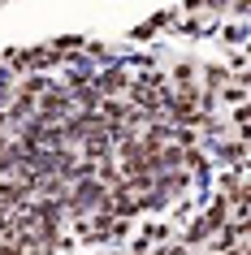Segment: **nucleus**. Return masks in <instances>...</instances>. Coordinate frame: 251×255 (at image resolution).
Returning a JSON list of instances; mask_svg holds the SVG:
<instances>
[{"label": "nucleus", "instance_id": "1", "mask_svg": "<svg viewBox=\"0 0 251 255\" xmlns=\"http://www.w3.org/2000/svg\"><path fill=\"white\" fill-rule=\"evenodd\" d=\"M56 61H65V56L56 52L52 43H43V48H30V52H26V65L30 69H48V65H56Z\"/></svg>", "mask_w": 251, "mask_h": 255}, {"label": "nucleus", "instance_id": "2", "mask_svg": "<svg viewBox=\"0 0 251 255\" xmlns=\"http://www.w3.org/2000/svg\"><path fill=\"white\" fill-rule=\"evenodd\" d=\"M43 91H48V82H43V78H26L22 87H17V95H22V100H39Z\"/></svg>", "mask_w": 251, "mask_h": 255}]
</instances>
